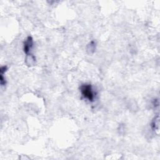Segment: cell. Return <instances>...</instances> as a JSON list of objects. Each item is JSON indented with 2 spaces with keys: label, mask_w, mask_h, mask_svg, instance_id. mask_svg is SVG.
I'll return each mask as SVG.
<instances>
[{
  "label": "cell",
  "mask_w": 160,
  "mask_h": 160,
  "mask_svg": "<svg viewBox=\"0 0 160 160\" xmlns=\"http://www.w3.org/2000/svg\"><path fill=\"white\" fill-rule=\"evenodd\" d=\"M80 91L83 96L88 101L93 102L95 98V93L89 84H83L80 87Z\"/></svg>",
  "instance_id": "obj_1"
},
{
  "label": "cell",
  "mask_w": 160,
  "mask_h": 160,
  "mask_svg": "<svg viewBox=\"0 0 160 160\" xmlns=\"http://www.w3.org/2000/svg\"><path fill=\"white\" fill-rule=\"evenodd\" d=\"M33 38L31 36H28L24 43L23 49L26 54H28V53L30 51V50L33 47Z\"/></svg>",
  "instance_id": "obj_2"
},
{
  "label": "cell",
  "mask_w": 160,
  "mask_h": 160,
  "mask_svg": "<svg viewBox=\"0 0 160 160\" xmlns=\"http://www.w3.org/2000/svg\"><path fill=\"white\" fill-rule=\"evenodd\" d=\"M151 128L153 130H156L159 128V116L158 115L156 117H154V120L151 122Z\"/></svg>",
  "instance_id": "obj_3"
}]
</instances>
